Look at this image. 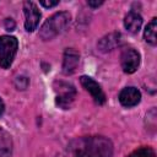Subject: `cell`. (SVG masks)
Masks as SVG:
<instances>
[{
  "mask_svg": "<svg viewBox=\"0 0 157 157\" xmlns=\"http://www.w3.org/2000/svg\"><path fill=\"white\" fill-rule=\"evenodd\" d=\"M113 145L104 136L80 137L69 144L60 157H112Z\"/></svg>",
  "mask_w": 157,
  "mask_h": 157,
  "instance_id": "6da1fadb",
  "label": "cell"
},
{
  "mask_svg": "<svg viewBox=\"0 0 157 157\" xmlns=\"http://www.w3.org/2000/svg\"><path fill=\"white\" fill-rule=\"evenodd\" d=\"M70 13L69 12H56L53 16H50L40 27L39 29V37L44 40L52 39L55 36L60 34L63 31H65V28L67 27V25L70 23Z\"/></svg>",
  "mask_w": 157,
  "mask_h": 157,
  "instance_id": "7a4b0ae2",
  "label": "cell"
},
{
  "mask_svg": "<svg viewBox=\"0 0 157 157\" xmlns=\"http://www.w3.org/2000/svg\"><path fill=\"white\" fill-rule=\"evenodd\" d=\"M18 49V42L12 36H0V66L9 69Z\"/></svg>",
  "mask_w": 157,
  "mask_h": 157,
  "instance_id": "3957f363",
  "label": "cell"
},
{
  "mask_svg": "<svg viewBox=\"0 0 157 157\" xmlns=\"http://www.w3.org/2000/svg\"><path fill=\"white\" fill-rule=\"evenodd\" d=\"M54 90L56 92V104L63 109H67L75 99V87L66 82H56Z\"/></svg>",
  "mask_w": 157,
  "mask_h": 157,
  "instance_id": "277c9868",
  "label": "cell"
},
{
  "mask_svg": "<svg viewBox=\"0 0 157 157\" xmlns=\"http://www.w3.org/2000/svg\"><path fill=\"white\" fill-rule=\"evenodd\" d=\"M120 64L124 72L132 74L137 70L140 65V54L132 48L124 49L120 55Z\"/></svg>",
  "mask_w": 157,
  "mask_h": 157,
  "instance_id": "5b68a950",
  "label": "cell"
},
{
  "mask_svg": "<svg viewBox=\"0 0 157 157\" xmlns=\"http://www.w3.org/2000/svg\"><path fill=\"white\" fill-rule=\"evenodd\" d=\"M23 12H25V28L27 32H33L40 20V12L34 2L26 1L23 4Z\"/></svg>",
  "mask_w": 157,
  "mask_h": 157,
  "instance_id": "8992f818",
  "label": "cell"
},
{
  "mask_svg": "<svg viewBox=\"0 0 157 157\" xmlns=\"http://www.w3.org/2000/svg\"><path fill=\"white\" fill-rule=\"evenodd\" d=\"M80 82H81L82 87L92 96L93 101L97 104H103L105 102V94H104V92L102 91L101 86L93 78H91L88 76H81Z\"/></svg>",
  "mask_w": 157,
  "mask_h": 157,
  "instance_id": "52a82bcc",
  "label": "cell"
},
{
  "mask_svg": "<svg viewBox=\"0 0 157 157\" xmlns=\"http://www.w3.org/2000/svg\"><path fill=\"white\" fill-rule=\"evenodd\" d=\"M140 99H141V93L135 87H125L119 93V102L121 103V105L126 108L136 105L140 102Z\"/></svg>",
  "mask_w": 157,
  "mask_h": 157,
  "instance_id": "ba28073f",
  "label": "cell"
},
{
  "mask_svg": "<svg viewBox=\"0 0 157 157\" xmlns=\"http://www.w3.org/2000/svg\"><path fill=\"white\" fill-rule=\"evenodd\" d=\"M80 61V54L77 50L72 48H67L64 53V60H63V72L65 75L72 74Z\"/></svg>",
  "mask_w": 157,
  "mask_h": 157,
  "instance_id": "9c48e42d",
  "label": "cell"
},
{
  "mask_svg": "<svg viewBox=\"0 0 157 157\" xmlns=\"http://www.w3.org/2000/svg\"><path fill=\"white\" fill-rule=\"evenodd\" d=\"M124 26L130 33H137L142 26V17L135 11H130L124 18Z\"/></svg>",
  "mask_w": 157,
  "mask_h": 157,
  "instance_id": "30bf717a",
  "label": "cell"
},
{
  "mask_svg": "<svg viewBox=\"0 0 157 157\" xmlns=\"http://www.w3.org/2000/svg\"><path fill=\"white\" fill-rule=\"evenodd\" d=\"M12 139L7 131L0 128V157H11Z\"/></svg>",
  "mask_w": 157,
  "mask_h": 157,
  "instance_id": "8fae6325",
  "label": "cell"
},
{
  "mask_svg": "<svg viewBox=\"0 0 157 157\" xmlns=\"http://www.w3.org/2000/svg\"><path fill=\"white\" fill-rule=\"evenodd\" d=\"M119 38H120L119 33H110L101 39V42L98 43V47L102 52H110L117 45H119V42H120Z\"/></svg>",
  "mask_w": 157,
  "mask_h": 157,
  "instance_id": "7c38bea8",
  "label": "cell"
},
{
  "mask_svg": "<svg viewBox=\"0 0 157 157\" xmlns=\"http://www.w3.org/2000/svg\"><path fill=\"white\" fill-rule=\"evenodd\" d=\"M157 18H152L151 22L146 26L145 32H144V38L147 43H150L151 45H156L157 43Z\"/></svg>",
  "mask_w": 157,
  "mask_h": 157,
  "instance_id": "4fadbf2b",
  "label": "cell"
},
{
  "mask_svg": "<svg viewBox=\"0 0 157 157\" xmlns=\"http://www.w3.org/2000/svg\"><path fill=\"white\" fill-rule=\"evenodd\" d=\"M129 157H156V155L151 147H140L131 152Z\"/></svg>",
  "mask_w": 157,
  "mask_h": 157,
  "instance_id": "5bb4252c",
  "label": "cell"
},
{
  "mask_svg": "<svg viewBox=\"0 0 157 157\" xmlns=\"http://www.w3.org/2000/svg\"><path fill=\"white\" fill-rule=\"evenodd\" d=\"M15 85H16V87L18 90H25L28 86V78L25 77V76H20V77H17L15 80Z\"/></svg>",
  "mask_w": 157,
  "mask_h": 157,
  "instance_id": "9a60e30c",
  "label": "cell"
},
{
  "mask_svg": "<svg viewBox=\"0 0 157 157\" xmlns=\"http://www.w3.org/2000/svg\"><path fill=\"white\" fill-rule=\"evenodd\" d=\"M4 25H5V29L6 31H13L15 29V21L12 18H6Z\"/></svg>",
  "mask_w": 157,
  "mask_h": 157,
  "instance_id": "2e32d148",
  "label": "cell"
},
{
  "mask_svg": "<svg viewBox=\"0 0 157 157\" xmlns=\"http://www.w3.org/2000/svg\"><path fill=\"white\" fill-rule=\"evenodd\" d=\"M59 4V1H40V5L44 6V7H54Z\"/></svg>",
  "mask_w": 157,
  "mask_h": 157,
  "instance_id": "e0dca14e",
  "label": "cell"
},
{
  "mask_svg": "<svg viewBox=\"0 0 157 157\" xmlns=\"http://www.w3.org/2000/svg\"><path fill=\"white\" fill-rule=\"evenodd\" d=\"M87 4H88V6H91V7H98V6H101L102 4H103V1L101 0V1H92V0H90V1H87Z\"/></svg>",
  "mask_w": 157,
  "mask_h": 157,
  "instance_id": "ac0fdd59",
  "label": "cell"
},
{
  "mask_svg": "<svg viewBox=\"0 0 157 157\" xmlns=\"http://www.w3.org/2000/svg\"><path fill=\"white\" fill-rule=\"evenodd\" d=\"M4 110H5V105H4V102H2V99L0 98V115H2Z\"/></svg>",
  "mask_w": 157,
  "mask_h": 157,
  "instance_id": "d6986e66",
  "label": "cell"
}]
</instances>
